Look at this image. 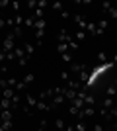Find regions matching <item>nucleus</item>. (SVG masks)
Here are the masks:
<instances>
[{
  "instance_id": "55",
  "label": "nucleus",
  "mask_w": 117,
  "mask_h": 131,
  "mask_svg": "<svg viewBox=\"0 0 117 131\" xmlns=\"http://www.w3.org/2000/svg\"><path fill=\"white\" fill-rule=\"evenodd\" d=\"M0 18H2V10H0Z\"/></svg>"
},
{
  "instance_id": "3",
  "label": "nucleus",
  "mask_w": 117,
  "mask_h": 131,
  "mask_svg": "<svg viewBox=\"0 0 117 131\" xmlns=\"http://www.w3.org/2000/svg\"><path fill=\"white\" fill-rule=\"evenodd\" d=\"M72 37H74V35H70L67 29H61V31H59V43H70Z\"/></svg>"
},
{
  "instance_id": "17",
  "label": "nucleus",
  "mask_w": 117,
  "mask_h": 131,
  "mask_svg": "<svg viewBox=\"0 0 117 131\" xmlns=\"http://www.w3.org/2000/svg\"><path fill=\"white\" fill-rule=\"evenodd\" d=\"M14 90H16V92H23V90H25V82H23V80H18L16 86H14Z\"/></svg>"
},
{
  "instance_id": "29",
  "label": "nucleus",
  "mask_w": 117,
  "mask_h": 131,
  "mask_svg": "<svg viewBox=\"0 0 117 131\" xmlns=\"http://www.w3.org/2000/svg\"><path fill=\"white\" fill-rule=\"evenodd\" d=\"M115 94H117V88L111 84V86L107 88V96H109V98H115Z\"/></svg>"
},
{
  "instance_id": "34",
  "label": "nucleus",
  "mask_w": 117,
  "mask_h": 131,
  "mask_svg": "<svg viewBox=\"0 0 117 131\" xmlns=\"http://www.w3.org/2000/svg\"><path fill=\"white\" fill-rule=\"evenodd\" d=\"M68 114H70V115H76V117H78V114H80V110H78L76 106H70V108H68Z\"/></svg>"
},
{
  "instance_id": "30",
  "label": "nucleus",
  "mask_w": 117,
  "mask_h": 131,
  "mask_svg": "<svg viewBox=\"0 0 117 131\" xmlns=\"http://www.w3.org/2000/svg\"><path fill=\"white\" fill-rule=\"evenodd\" d=\"M28 61H29V55H25V57H22V59H18V65L25 67V65H28Z\"/></svg>"
},
{
  "instance_id": "39",
  "label": "nucleus",
  "mask_w": 117,
  "mask_h": 131,
  "mask_svg": "<svg viewBox=\"0 0 117 131\" xmlns=\"http://www.w3.org/2000/svg\"><path fill=\"white\" fill-rule=\"evenodd\" d=\"M96 26L100 27V29H106V27H107V22H106V20H100V22L96 24Z\"/></svg>"
},
{
  "instance_id": "13",
  "label": "nucleus",
  "mask_w": 117,
  "mask_h": 131,
  "mask_svg": "<svg viewBox=\"0 0 117 131\" xmlns=\"http://www.w3.org/2000/svg\"><path fill=\"white\" fill-rule=\"evenodd\" d=\"M84 39H86V31L78 29V31L74 33V41H84Z\"/></svg>"
},
{
  "instance_id": "10",
  "label": "nucleus",
  "mask_w": 117,
  "mask_h": 131,
  "mask_svg": "<svg viewBox=\"0 0 117 131\" xmlns=\"http://www.w3.org/2000/svg\"><path fill=\"white\" fill-rule=\"evenodd\" d=\"M64 98L72 102V100L76 98V92H74V90H70V88H67V86H64Z\"/></svg>"
},
{
  "instance_id": "4",
  "label": "nucleus",
  "mask_w": 117,
  "mask_h": 131,
  "mask_svg": "<svg viewBox=\"0 0 117 131\" xmlns=\"http://www.w3.org/2000/svg\"><path fill=\"white\" fill-rule=\"evenodd\" d=\"M84 69H86V65H82V63H70V67H68L70 74H78V72L84 71Z\"/></svg>"
},
{
  "instance_id": "57",
  "label": "nucleus",
  "mask_w": 117,
  "mask_h": 131,
  "mask_svg": "<svg viewBox=\"0 0 117 131\" xmlns=\"http://www.w3.org/2000/svg\"><path fill=\"white\" fill-rule=\"evenodd\" d=\"M37 131H43V129H37Z\"/></svg>"
},
{
  "instance_id": "54",
  "label": "nucleus",
  "mask_w": 117,
  "mask_h": 131,
  "mask_svg": "<svg viewBox=\"0 0 117 131\" xmlns=\"http://www.w3.org/2000/svg\"><path fill=\"white\" fill-rule=\"evenodd\" d=\"M2 112H4V110H2V104H0V114H2Z\"/></svg>"
},
{
  "instance_id": "5",
  "label": "nucleus",
  "mask_w": 117,
  "mask_h": 131,
  "mask_svg": "<svg viewBox=\"0 0 117 131\" xmlns=\"http://www.w3.org/2000/svg\"><path fill=\"white\" fill-rule=\"evenodd\" d=\"M20 104H22V96H20V92H16L12 96V110H18Z\"/></svg>"
},
{
  "instance_id": "14",
  "label": "nucleus",
  "mask_w": 117,
  "mask_h": 131,
  "mask_svg": "<svg viewBox=\"0 0 117 131\" xmlns=\"http://www.w3.org/2000/svg\"><path fill=\"white\" fill-rule=\"evenodd\" d=\"M25 100H28V106H29V108H35V106H37V100H35L31 94H25Z\"/></svg>"
},
{
  "instance_id": "27",
  "label": "nucleus",
  "mask_w": 117,
  "mask_h": 131,
  "mask_svg": "<svg viewBox=\"0 0 117 131\" xmlns=\"http://www.w3.org/2000/svg\"><path fill=\"white\" fill-rule=\"evenodd\" d=\"M35 108L41 110V112H47V110H49V104H47V102H37V106H35Z\"/></svg>"
},
{
  "instance_id": "49",
  "label": "nucleus",
  "mask_w": 117,
  "mask_h": 131,
  "mask_svg": "<svg viewBox=\"0 0 117 131\" xmlns=\"http://www.w3.org/2000/svg\"><path fill=\"white\" fill-rule=\"evenodd\" d=\"M101 6H103V10H109V8H111V2H103Z\"/></svg>"
},
{
  "instance_id": "16",
  "label": "nucleus",
  "mask_w": 117,
  "mask_h": 131,
  "mask_svg": "<svg viewBox=\"0 0 117 131\" xmlns=\"http://www.w3.org/2000/svg\"><path fill=\"white\" fill-rule=\"evenodd\" d=\"M12 35H14V37H22V35H23V27L14 26V31H12Z\"/></svg>"
},
{
  "instance_id": "53",
  "label": "nucleus",
  "mask_w": 117,
  "mask_h": 131,
  "mask_svg": "<svg viewBox=\"0 0 117 131\" xmlns=\"http://www.w3.org/2000/svg\"><path fill=\"white\" fill-rule=\"evenodd\" d=\"M113 86H115V88H117V77H115V78H113Z\"/></svg>"
},
{
  "instance_id": "45",
  "label": "nucleus",
  "mask_w": 117,
  "mask_h": 131,
  "mask_svg": "<svg viewBox=\"0 0 117 131\" xmlns=\"http://www.w3.org/2000/svg\"><path fill=\"white\" fill-rule=\"evenodd\" d=\"M10 4V2H8V0H0V10H2V8H6V6Z\"/></svg>"
},
{
  "instance_id": "52",
  "label": "nucleus",
  "mask_w": 117,
  "mask_h": 131,
  "mask_svg": "<svg viewBox=\"0 0 117 131\" xmlns=\"http://www.w3.org/2000/svg\"><path fill=\"white\" fill-rule=\"evenodd\" d=\"M113 65H117V53H115V57H113Z\"/></svg>"
},
{
  "instance_id": "12",
  "label": "nucleus",
  "mask_w": 117,
  "mask_h": 131,
  "mask_svg": "<svg viewBox=\"0 0 117 131\" xmlns=\"http://www.w3.org/2000/svg\"><path fill=\"white\" fill-rule=\"evenodd\" d=\"M23 22H25V18L22 16V14H16V18H14V26H23Z\"/></svg>"
},
{
  "instance_id": "22",
  "label": "nucleus",
  "mask_w": 117,
  "mask_h": 131,
  "mask_svg": "<svg viewBox=\"0 0 117 131\" xmlns=\"http://www.w3.org/2000/svg\"><path fill=\"white\" fill-rule=\"evenodd\" d=\"M61 80H64V82H70L72 78H70V71H62L61 72Z\"/></svg>"
},
{
  "instance_id": "28",
  "label": "nucleus",
  "mask_w": 117,
  "mask_h": 131,
  "mask_svg": "<svg viewBox=\"0 0 117 131\" xmlns=\"http://www.w3.org/2000/svg\"><path fill=\"white\" fill-rule=\"evenodd\" d=\"M61 59L64 61V63H72V53H62Z\"/></svg>"
},
{
  "instance_id": "6",
  "label": "nucleus",
  "mask_w": 117,
  "mask_h": 131,
  "mask_svg": "<svg viewBox=\"0 0 117 131\" xmlns=\"http://www.w3.org/2000/svg\"><path fill=\"white\" fill-rule=\"evenodd\" d=\"M88 78H90V72L86 71V69L78 72V82H82V84H86V82H88Z\"/></svg>"
},
{
  "instance_id": "8",
  "label": "nucleus",
  "mask_w": 117,
  "mask_h": 131,
  "mask_svg": "<svg viewBox=\"0 0 117 131\" xmlns=\"http://www.w3.org/2000/svg\"><path fill=\"white\" fill-rule=\"evenodd\" d=\"M100 115H101L106 121H111V119H113V117H111V112H109V110H106V108H100Z\"/></svg>"
},
{
  "instance_id": "7",
  "label": "nucleus",
  "mask_w": 117,
  "mask_h": 131,
  "mask_svg": "<svg viewBox=\"0 0 117 131\" xmlns=\"http://www.w3.org/2000/svg\"><path fill=\"white\" fill-rule=\"evenodd\" d=\"M96 29H98L96 22H88V26H86V29H84V31L88 33V35H96Z\"/></svg>"
},
{
  "instance_id": "15",
  "label": "nucleus",
  "mask_w": 117,
  "mask_h": 131,
  "mask_svg": "<svg viewBox=\"0 0 117 131\" xmlns=\"http://www.w3.org/2000/svg\"><path fill=\"white\" fill-rule=\"evenodd\" d=\"M96 98H94V94H86V98H84V104L86 106H94Z\"/></svg>"
},
{
  "instance_id": "25",
  "label": "nucleus",
  "mask_w": 117,
  "mask_h": 131,
  "mask_svg": "<svg viewBox=\"0 0 117 131\" xmlns=\"http://www.w3.org/2000/svg\"><path fill=\"white\" fill-rule=\"evenodd\" d=\"M55 125H57V131H64V127H67V125H64V121H62L61 117L55 121Z\"/></svg>"
},
{
  "instance_id": "11",
  "label": "nucleus",
  "mask_w": 117,
  "mask_h": 131,
  "mask_svg": "<svg viewBox=\"0 0 117 131\" xmlns=\"http://www.w3.org/2000/svg\"><path fill=\"white\" fill-rule=\"evenodd\" d=\"M113 100H115V98H109V96H107V98L103 100V102H101V108H106V110H111V108H113Z\"/></svg>"
},
{
  "instance_id": "23",
  "label": "nucleus",
  "mask_w": 117,
  "mask_h": 131,
  "mask_svg": "<svg viewBox=\"0 0 117 131\" xmlns=\"http://www.w3.org/2000/svg\"><path fill=\"white\" fill-rule=\"evenodd\" d=\"M72 106H76L78 110H82L86 104H84V100H80V98H74V100H72Z\"/></svg>"
},
{
  "instance_id": "41",
  "label": "nucleus",
  "mask_w": 117,
  "mask_h": 131,
  "mask_svg": "<svg viewBox=\"0 0 117 131\" xmlns=\"http://www.w3.org/2000/svg\"><path fill=\"white\" fill-rule=\"evenodd\" d=\"M28 8H37V0H28Z\"/></svg>"
},
{
  "instance_id": "38",
  "label": "nucleus",
  "mask_w": 117,
  "mask_h": 131,
  "mask_svg": "<svg viewBox=\"0 0 117 131\" xmlns=\"http://www.w3.org/2000/svg\"><path fill=\"white\" fill-rule=\"evenodd\" d=\"M68 49H72V51H76V49H78V41H74V39H72V41H70V43H68Z\"/></svg>"
},
{
  "instance_id": "2",
  "label": "nucleus",
  "mask_w": 117,
  "mask_h": 131,
  "mask_svg": "<svg viewBox=\"0 0 117 131\" xmlns=\"http://www.w3.org/2000/svg\"><path fill=\"white\" fill-rule=\"evenodd\" d=\"M72 22L76 24V26L80 27V29H82V31H84V29H86V26H88V22H86V18H84L82 14H76V16L72 18Z\"/></svg>"
},
{
  "instance_id": "33",
  "label": "nucleus",
  "mask_w": 117,
  "mask_h": 131,
  "mask_svg": "<svg viewBox=\"0 0 117 131\" xmlns=\"http://www.w3.org/2000/svg\"><path fill=\"white\" fill-rule=\"evenodd\" d=\"M98 61H100L101 65H106V63H107V55L106 53H98Z\"/></svg>"
},
{
  "instance_id": "51",
  "label": "nucleus",
  "mask_w": 117,
  "mask_h": 131,
  "mask_svg": "<svg viewBox=\"0 0 117 131\" xmlns=\"http://www.w3.org/2000/svg\"><path fill=\"white\" fill-rule=\"evenodd\" d=\"M64 131H74V127L72 125H67V127H64Z\"/></svg>"
},
{
  "instance_id": "18",
  "label": "nucleus",
  "mask_w": 117,
  "mask_h": 131,
  "mask_svg": "<svg viewBox=\"0 0 117 131\" xmlns=\"http://www.w3.org/2000/svg\"><path fill=\"white\" fill-rule=\"evenodd\" d=\"M33 29H35V31H37V29H45V20H35Z\"/></svg>"
},
{
  "instance_id": "20",
  "label": "nucleus",
  "mask_w": 117,
  "mask_h": 131,
  "mask_svg": "<svg viewBox=\"0 0 117 131\" xmlns=\"http://www.w3.org/2000/svg\"><path fill=\"white\" fill-rule=\"evenodd\" d=\"M0 115H2V119H4V121H12V112H10V110H4Z\"/></svg>"
},
{
  "instance_id": "50",
  "label": "nucleus",
  "mask_w": 117,
  "mask_h": 131,
  "mask_svg": "<svg viewBox=\"0 0 117 131\" xmlns=\"http://www.w3.org/2000/svg\"><path fill=\"white\" fill-rule=\"evenodd\" d=\"M4 26H6V20H4V18H0V29H2Z\"/></svg>"
},
{
  "instance_id": "36",
  "label": "nucleus",
  "mask_w": 117,
  "mask_h": 131,
  "mask_svg": "<svg viewBox=\"0 0 117 131\" xmlns=\"http://www.w3.org/2000/svg\"><path fill=\"white\" fill-rule=\"evenodd\" d=\"M107 14H109V18H113V20H115V18H117V8H115V6H111V8L107 10Z\"/></svg>"
},
{
  "instance_id": "56",
  "label": "nucleus",
  "mask_w": 117,
  "mask_h": 131,
  "mask_svg": "<svg viewBox=\"0 0 117 131\" xmlns=\"http://www.w3.org/2000/svg\"><path fill=\"white\" fill-rule=\"evenodd\" d=\"M113 131H117V127H113Z\"/></svg>"
},
{
  "instance_id": "19",
  "label": "nucleus",
  "mask_w": 117,
  "mask_h": 131,
  "mask_svg": "<svg viewBox=\"0 0 117 131\" xmlns=\"http://www.w3.org/2000/svg\"><path fill=\"white\" fill-rule=\"evenodd\" d=\"M23 51H25V55H29V57H31V53L35 51V47H33L31 43H25V45H23Z\"/></svg>"
},
{
  "instance_id": "46",
  "label": "nucleus",
  "mask_w": 117,
  "mask_h": 131,
  "mask_svg": "<svg viewBox=\"0 0 117 131\" xmlns=\"http://www.w3.org/2000/svg\"><path fill=\"white\" fill-rule=\"evenodd\" d=\"M109 112H111V117H117V106H113Z\"/></svg>"
},
{
  "instance_id": "47",
  "label": "nucleus",
  "mask_w": 117,
  "mask_h": 131,
  "mask_svg": "<svg viewBox=\"0 0 117 131\" xmlns=\"http://www.w3.org/2000/svg\"><path fill=\"white\" fill-rule=\"evenodd\" d=\"M12 8H14V10H20V2H16V0H14V2H12Z\"/></svg>"
},
{
  "instance_id": "43",
  "label": "nucleus",
  "mask_w": 117,
  "mask_h": 131,
  "mask_svg": "<svg viewBox=\"0 0 117 131\" xmlns=\"http://www.w3.org/2000/svg\"><path fill=\"white\" fill-rule=\"evenodd\" d=\"M4 61H6V53H4V51H2V49H0V65H2Z\"/></svg>"
},
{
  "instance_id": "24",
  "label": "nucleus",
  "mask_w": 117,
  "mask_h": 131,
  "mask_svg": "<svg viewBox=\"0 0 117 131\" xmlns=\"http://www.w3.org/2000/svg\"><path fill=\"white\" fill-rule=\"evenodd\" d=\"M33 80H35V74H33V72H28V74L23 77V82H25V84H29V82H33Z\"/></svg>"
},
{
  "instance_id": "42",
  "label": "nucleus",
  "mask_w": 117,
  "mask_h": 131,
  "mask_svg": "<svg viewBox=\"0 0 117 131\" xmlns=\"http://www.w3.org/2000/svg\"><path fill=\"white\" fill-rule=\"evenodd\" d=\"M6 61H16V55H14V51H12V53H6Z\"/></svg>"
},
{
  "instance_id": "32",
  "label": "nucleus",
  "mask_w": 117,
  "mask_h": 131,
  "mask_svg": "<svg viewBox=\"0 0 117 131\" xmlns=\"http://www.w3.org/2000/svg\"><path fill=\"white\" fill-rule=\"evenodd\" d=\"M35 37H37V41H43V37H45V29H37V31H35Z\"/></svg>"
},
{
  "instance_id": "40",
  "label": "nucleus",
  "mask_w": 117,
  "mask_h": 131,
  "mask_svg": "<svg viewBox=\"0 0 117 131\" xmlns=\"http://www.w3.org/2000/svg\"><path fill=\"white\" fill-rule=\"evenodd\" d=\"M45 6H49V4H47V0H37V8H41V10H43Z\"/></svg>"
},
{
  "instance_id": "9",
  "label": "nucleus",
  "mask_w": 117,
  "mask_h": 131,
  "mask_svg": "<svg viewBox=\"0 0 117 131\" xmlns=\"http://www.w3.org/2000/svg\"><path fill=\"white\" fill-rule=\"evenodd\" d=\"M16 94V90L14 88H4L2 90V98H8V100H12V96Z\"/></svg>"
},
{
  "instance_id": "1",
  "label": "nucleus",
  "mask_w": 117,
  "mask_h": 131,
  "mask_svg": "<svg viewBox=\"0 0 117 131\" xmlns=\"http://www.w3.org/2000/svg\"><path fill=\"white\" fill-rule=\"evenodd\" d=\"M14 49H16V45H14V35L8 33L4 37V41H2V51H4V53H12Z\"/></svg>"
},
{
  "instance_id": "35",
  "label": "nucleus",
  "mask_w": 117,
  "mask_h": 131,
  "mask_svg": "<svg viewBox=\"0 0 117 131\" xmlns=\"http://www.w3.org/2000/svg\"><path fill=\"white\" fill-rule=\"evenodd\" d=\"M74 131H86V123H84V121H78L76 127H74Z\"/></svg>"
},
{
  "instance_id": "31",
  "label": "nucleus",
  "mask_w": 117,
  "mask_h": 131,
  "mask_svg": "<svg viewBox=\"0 0 117 131\" xmlns=\"http://www.w3.org/2000/svg\"><path fill=\"white\" fill-rule=\"evenodd\" d=\"M51 8H53V10H57V12H62V2H53V4H51Z\"/></svg>"
},
{
  "instance_id": "37",
  "label": "nucleus",
  "mask_w": 117,
  "mask_h": 131,
  "mask_svg": "<svg viewBox=\"0 0 117 131\" xmlns=\"http://www.w3.org/2000/svg\"><path fill=\"white\" fill-rule=\"evenodd\" d=\"M0 88L4 90V88H12L10 84H8V78H0Z\"/></svg>"
},
{
  "instance_id": "26",
  "label": "nucleus",
  "mask_w": 117,
  "mask_h": 131,
  "mask_svg": "<svg viewBox=\"0 0 117 131\" xmlns=\"http://www.w3.org/2000/svg\"><path fill=\"white\" fill-rule=\"evenodd\" d=\"M33 24H35V18H33V16H28V18H25V22H23V26L33 27Z\"/></svg>"
},
{
  "instance_id": "44",
  "label": "nucleus",
  "mask_w": 117,
  "mask_h": 131,
  "mask_svg": "<svg viewBox=\"0 0 117 131\" xmlns=\"http://www.w3.org/2000/svg\"><path fill=\"white\" fill-rule=\"evenodd\" d=\"M61 16H62V20H68V18H70V14H68L67 10H62V12H61Z\"/></svg>"
},
{
  "instance_id": "59",
  "label": "nucleus",
  "mask_w": 117,
  "mask_h": 131,
  "mask_svg": "<svg viewBox=\"0 0 117 131\" xmlns=\"http://www.w3.org/2000/svg\"><path fill=\"white\" fill-rule=\"evenodd\" d=\"M115 98H117V94H115Z\"/></svg>"
},
{
  "instance_id": "58",
  "label": "nucleus",
  "mask_w": 117,
  "mask_h": 131,
  "mask_svg": "<svg viewBox=\"0 0 117 131\" xmlns=\"http://www.w3.org/2000/svg\"><path fill=\"white\" fill-rule=\"evenodd\" d=\"M115 43H117V39H115Z\"/></svg>"
},
{
  "instance_id": "48",
  "label": "nucleus",
  "mask_w": 117,
  "mask_h": 131,
  "mask_svg": "<svg viewBox=\"0 0 117 131\" xmlns=\"http://www.w3.org/2000/svg\"><path fill=\"white\" fill-rule=\"evenodd\" d=\"M94 131H103V125H100V123H96V125H94Z\"/></svg>"
},
{
  "instance_id": "21",
  "label": "nucleus",
  "mask_w": 117,
  "mask_h": 131,
  "mask_svg": "<svg viewBox=\"0 0 117 131\" xmlns=\"http://www.w3.org/2000/svg\"><path fill=\"white\" fill-rule=\"evenodd\" d=\"M57 49H59V53H68V43H59L57 45Z\"/></svg>"
}]
</instances>
